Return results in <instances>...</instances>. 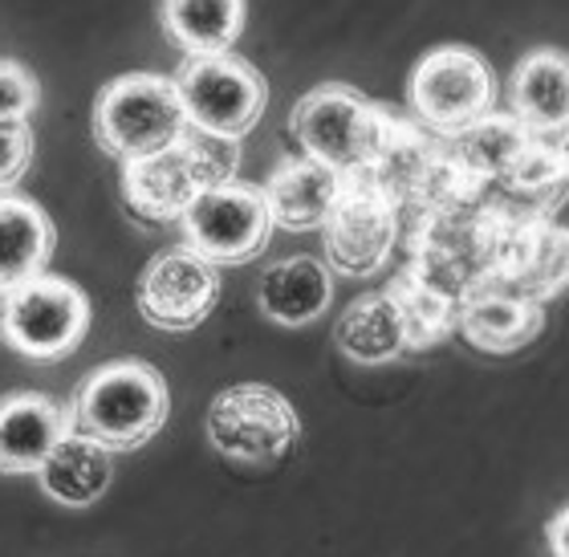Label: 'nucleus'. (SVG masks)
<instances>
[{
    "label": "nucleus",
    "instance_id": "4468645a",
    "mask_svg": "<svg viewBox=\"0 0 569 557\" xmlns=\"http://www.w3.org/2000/svg\"><path fill=\"white\" fill-rule=\"evenodd\" d=\"M73 431V411L37 391H12L0 399V473H41L49 451Z\"/></svg>",
    "mask_w": 569,
    "mask_h": 557
},
{
    "label": "nucleus",
    "instance_id": "9d476101",
    "mask_svg": "<svg viewBox=\"0 0 569 557\" xmlns=\"http://www.w3.org/2000/svg\"><path fill=\"white\" fill-rule=\"evenodd\" d=\"M220 301V269L200 249L171 245L139 277V314L159 330H196Z\"/></svg>",
    "mask_w": 569,
    "mask_h": 557
},
{
    "label": "nucleus",
    "instance_id": "412c9836",
    "mask_svg": "<svg viewBox=\"0 0 569 557\" xmlns=\"http://www.w3.org/2000/svg\"><path fill=\"white\" fill-rule=\"evenodd\" d=\"M533 139V131L525 127L517 115H485L472 127L448 135V151L472 171L480 183H500L505 171L512 167V159L521 155L525 142Z\"/></svg>",
    "mask_w": 569,
    "mask_h": 557
},
{
    "label": "nucleus",
    "instance_id": "9b49d317",
    "mask_svg": "<svg viewBox=\"0 0 569 557\" xmlns=\"http://www.w3.org/2000/svg\"><path fill=\"white\" fill-rule=\"evenodd\" d=\"M212 188V179L203 171V163L196 159L188 142V131L179 135V142H171L167 151L142 155L122 167V196L127 208L142 220L167 225V220H183L191 203L200 200L203 191Z\"/></svg>",
    "mask_w": 569,
    "mask_h": 557
},
{
    "label": "nucleus",
    "instance_id": "cd10ccee",
    "mask_svg": "<svg viewBox=\"0 0 569 557\" xmlns=\"http://www.w3.org/2000/svg\"><path fill=\"white\" fill-rule=\"evenodd\" d=\"M9 294H12V289H4V285H0V342H4V321H9Z\"/></svg>",
    "mask_w": 569,
    "mask_h": 557
},
{
    "label": "nucleus",
    "instance_id": "2eb2a0df",
    "mask_svg": "<svg viewBox=\"0 0 569 557\" xmlns=\"http://www.w3.org/2000/svg\"><path fill=\"white\" fill-rule=\"evenodd\" d=\"M512 115L533 135H558L569 127V53L533 49L517 61L509 78Z\"/></svg>",
    "mask_w": 569,
    "mask_h": 557
},
{
    "label": "nucleus",
    "instance_id": "6ab92c4d",
    "mask_svg": "<svg viewBox=\"0 0 569 557\" xmlns=\"http://www.w3.org/2000/svg\"><path fill=\"white\" fill-rule=\"evenodd\" d=\"M53 245H58L53 220L33 200L0 196V285L4 289H17L46 273Z\"/></svg>",
    "mask_w": 569,
    "mask_h": 557
},
{
    "label": "nucleus",
    "instance_id": "1a4fd4ad",
    "mask_svg": "<svg viewBox=\"0 0 569 557\" xmlns=\"http://www.w3.org/2000/svg\"><path fill=\"white\" fill-rule=\"evenodd\" d=\"M179 225H183V237H188L191 249H200L216 265H240L261 257L277 228L264 188H252L240 179L208 188L183 212Z\"/></svg>",
    "mask_w": 569,
    "mask_h": 557
},
{
    "label": "nucleus",
    "instance_id": "20e7f679",
    "mask_svg": "<svg viewBox=\"0 0 569 557\" xmlns=\"http://www.w3.org/2000/svg\"><path fill=\"white\" fill-rule=\"evenodd\" d=\"M176 82L191 127L224 139H244L269 107V82L237 53L188 58L179 66Z\"/></svg>",
    "mask_w": 569,
    "mask_h": 557
},
{
    "label": "nucleus",
    "instance_id": "bb28decb",
    "mask_svg": "<svg viewBox=\"0 0 569 557\" xmlns=\"http://www.w3.org/2000/svg\"><path fill=\"white\" fill-rule=\"evenodd\" d=\"M549 549L553 557H569V505L549 521Z\"/></svg>",
    "mask_w": 569,
    "mask_h": 557
},
{
    "label": "nucleus",
    "instance_id": "f03ea898",
    "mask_svg": "<svg viewBox=\"0 0 569 557\" xmlns=\"http://www.w3.org/2000/svg\"><path fill=\"white\" fill-rule=\"evenodd\" d=\"M395 115L375 107L355 86L326 82L313 86L289 115V131L301 151L330 163L342 176H362L379 159L382 142L391 135Z\"/></svg>",
    "mask_w": 569,
    "mask_h": 557
},
{
    "label": "nucleus",
    "instance_id": "39448f33",
    "mask_svg": "<svg viewBox=\"0 0 569 557\" xmlns=\"http://www.w3.org/2000/svg\"><path fill=\"white\" fill-rule=\"evenodd\" d=\"M301 436V419L281 391L264 382L224 387L208 407V439L228 460L273 464Z\"/></svg>",
    "mask_w": 569,
    "mask_h": 557
},
{
    "label": "nucleus",
    "instance_id": "0eeeda50",
    "mask_svg": "<svg viewBox=\"0 0 569 557\" xmlns=\"http://www.w3.org/2000/svg\"><path fill=\"white\" fill-rule=\"evenodd\" d=\"M326 261L342 277L379 273L403 237V212L370 176H346V191L321 228Z\"/></svg>",
    "mask_w": 569,
    "mask_h": 557
},
{
    "label": "nucleus",
    "instance_id": "7ed1b4c3",
    "mask_svg": "<svg viewBox=\"0 0 569 557\" xmlns=\"http://www.w3.org/2000/svg\"><path fill=\"white\" fill-rule=\"evenodd\" d=\"M188 131V110L176 78L163 73H122L98 90L94 139L122 163L167 151Z\"/></svg>",
    "mask_w": 569,
    "mask_h": 557
},
{
    "label": "nucleus",
    "instance_id": "f8f14e48",
    "mask_svg": "<svg viewBox=\"0 0 569 557\" xmlns=\"http://www.w3.org/2000/svg\"><path fill=\"white\" fill-rule=\"evenodd\" d=\"M546 330V309L541 301L509 281H480L460 301V334L476 350L488 355H509L521 350Z\"/></svg>",
    "mask_w": 569,
    "mask_h": 557
},
{
    "label": "nucleus",
    "instance_id": "6e6552de",
    "mask_svg": "<svg viewBox=\"0 0 569 557\" xmlns=\"http://www.w3.org/2000/svg\"><path fill=\"white\" fill-rule=\"evenodd\" d=\"M90 330V301L73 281L41 273L9 294L4 342L33 362H58L82 346Z\"/></svg>",
    "mask_w": 569,
    "mask_h": 557
},
{
    "label": "nucleus",
    "instance_id": "a878e982",
    "mask_svg": "<svg viewBox=\"0 0 569 557\" xmlns=\"http://www.w3.org/2000/svg\"><path fill=\"white\" fill-rule=\"evenodd\" d=\"M33 163V131L29 122H0V196L21 183Z\"/></svg>",
    "mask_w": 569,
    "mask_h": 557
},
{
    "label": "nucleus",
    "instance_id": "f257e3e1",
    "mask_svg": "<svg viewBox=\"0 0 569 557\" xmlns=\"http://www.w3.org/2000/svg\"><path fill=\"white\" fill-rule=\"evenodd\" d=\"M167 382L151 362L122 358L107 362L73 395V427L90 439L107 444L110 451L142 448L167 424Z\"/></svg>",
    "mask_w": 569,
    "mask_h": 557
},
{
    "label": "nucleus",
    "instance_id": "f3484780",
    "mask_svg": "<svg viewBox=\"0 0 569 557\" xmlns=\"http://www.w3.org/2000/svg\"><path fill=\"white\" fill-rule=\"evenodd\" d=\"M37 480L49 500H58L66 509H86V505L102 500V493L114 480V451L73 427L61 436L58 448L49 451Z\"/></svg>",
    "mask_w": 569,
    "mask_h": 557
},
{
    "label": "nucleus",
    "instance_id": "4be33fe9",
    "mask_svg": "<svg viewBox=\"0 0 569 557\" xmlns=\"http://www.w3.org/2000/svg\"><path fill=\"white\" fill-rule=\"evenodd\" d=\"M500 183L517 203L549 216L569 196V159L558 142H549L546 135H533L521 147V155L512 159Z\"/></svg>",
    "mask_w": 569,
    "mask_h": 557
},
{
    "label": "nucleus",
    "instance_id": "393cba45",
    "mask_svg": "<svg viewBox=\"0 0 569 557\" xmlns=\"http://www.w3.org/2000/svg\"><path fill=\"white\" fill-rule=\"evenodd\" d=\"M41 102L37 78L21 61H0V122H29Z\"/></svg>",
    "mask_w": 569,
    "mask_h": 557
},
{
    "label": "nucleus",
    "instance_id": "ddd939ff",
    "mask_svg": "<svg viewBox=\"0 0 569 557\" xmlns=\"http://www.w3.org/2000/svg\"><path fill=\"white\" fill-rule=\"evenodd\" d=\"M342 171H333L330 163L301 151L297 159H281V167L264 183V200H269L277 228H284V232H313V228H326V220L342 200Z\"/></svg>",
    "mask_w": 569,
    "mask_h": 557
},
{
    "label": "nucleus",
    "instance_id": "5701e85b",
    "mask_svg": "<svg viewBox=\"0 0 569 557\" xmlns=\"http://www.w3.org/2000/svg\"><path fill=\"white\" fill-rule=\"evenodd\" d=\"M403 309L407 321V342L411 350H427V346L443 342L451 330H460V301L448 294H439L436 285L419 281L416 273H399L391 285H387Z\"/></svg>",
    "mask_w": 569,
    "mask_h": 557
},
{
    "label": "nucleus",
    "instance_id": "aec40b11",
    "mask_svg": "<svg viewBox=\"0 0 569 557\" xmlns=\"http://www.w3.org/2000/svg\"><path fill=\"white\" fill-rule=\"evenodd\" d=\"M244 0H159L163 33L188 58L232 53L237 37L244 33Z\"/></svg>",
    "mask_w": 569,
    "mask_h": 557
},
{
    "label": "nucleus",
    "instance_id": "423d86ee",
    "mask_svg": "<svg viewBox=\"0 0 569 557\" xmlns=\"http://www.w3.org/2000/svg\"><path fill=\"white\" fill-rule=\"evenodd\" d=\"M407 98L423 127L439 135H456L488 115L492 98H497V78L476 49L439 46L411 70Z\"/></svg>",
    "mask_w": 569,
    "mask_h": 557
},
{
    "label": "nucleus",
    "instance_id": "c85d7f7f",
    "mask_svg": "<svg viewBox=\"0 0 569 557\" xmlns=\"http://www.w3.org/2000/svg\"><path fill=\"white\" fill-rule=\"evenodd\" d=\"M558 147L566 151V159H569V127H566V131H558Z\"/></svg>",
    "mask_w": 569,
    "mask_h": 557
},
{
    "label": "nucleus",
    "instance_id": "b1692460",
    "mask_svg": "<svg viewBox=\"0 0 569 557\" xmlns=\"http://www.w3.org/2000/svg\"><path fill=\"white\" fill-rule=\"evenodd\" d=\"M512 289H521V294L537 297V301H549V297H558L561 289H569V228L546 220L533 261H529V269L512 281Z\"/></svg>",
    "mask_w": 569,
    "mask_h": 557
},
{
    "label": "nucleus",
    "instance_id": "a211bd4d",
    "mask_svg": "<svg viewBox=\"0 0 569 557\" xmlns=\"http://www.w3.org/2000/svg\"><path fill=\"white\" fill-rule=\"evenodd\" d=\"M333 346H338L350 362H358V367H382V362H395L403 350H411L403 309H399L391 289L362 294L358 301H350L346 314L338 318Z\"/></svg>",
    "mask_w": 569,
    "mask_h": 557
},
{
    "label": "nucleus",
    "instance_id": "dca6fc26",
    "mask_svg": "<svg viewBox=\"0 0 569 557\" xmlns=\"http://www.w3.org/2000/svg\"><path fill=\"white\" fill-rule=\"evenodd\" d=\"M257 301L261 314L284 330H301L309 321H318L333 301V281L330 269L313 257H284V261L269 265L257 285Z\"/></svg>",
    "mask_w": 569,
    "mask_h": 557
}]
</instances>
